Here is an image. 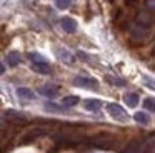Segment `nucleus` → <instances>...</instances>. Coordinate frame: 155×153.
<instances>
[{
  "label": "nucleus",
  "instance_id": "obj_1",
  "mask_svg": "<svg viewBox=\"0 0 155 153\" xmlns=\"http://www.w3.org/2000/svg\"><path fill=\"white\" fill-rule=\"evenodd\" d=\"M107 112L110 116H114L118 122H125L127 120V112H125L124 106H120L118 103H108L107 105Z\"/></svg>",
  "mask_w": 155,
  "mask_h": 153
},
{
  "label": "nucleus",
  "instance_id": "obj_2",
  "mask_svg": "<svg viewBox=\"0 0 155 153\" xmlns=\"http://www.w3.org/2000/svg\"><path fill=\"white\" fill-rule=\"evenodd\" d=\"M74 85L82 86V88H92L97 90L98 88V82L95 78H88V76H75L74 78Z\"/></svg>",
  "mask_w": 155,
  "mask_h": 153
},
{
  "label": "nucleus",
  "instance_id": "obj_3",
  "mask_svg": "<svg viewBox=\"0 0 155 153\" xmlns=\"http://www.w3.org/2000/svg\"><path fill=\"white\" fill-rule=\"evenodd\" d=\"M147 35H148L147 27L140 25V23H135V25L130 28V37H132L134 40H137V42H142V40H145V38H147Z\"/></svg>",
  "mask_w": 155,
  "mask_h": 153
},
{
  "label": "nucleus",
  "instance_id": "obj_4",
  "mask_svg": "<svg viewBox=\"0 0 155 153\" xmlns=\"http://www.w3.org/2000/svg\"><path fill=\"white\" fill-rule=\"evenodd\" d=\"M120 153H143V143L142 140H132L122 148Z\"/></svg>",
  "mask_w": 155,
  "mask_h": 153
},
{
  "label": "nucleus",
  "instance_id": "obj_5",
  "mask_svg": "<svg viewBox=\"0 0 155 153\" xmlns=\"http://www.w3.org/2000/svg\"><path fill=\"white\" fill-rule=\"evenodd\" d=\"M4 118H8L10 122H15V123L27 122V116H25L22 112H17V110H5V112H4Z\"/></svg>",
  "mask_w": 155,
  "mask_h": 153
},
{
  "label": "nucleus",
  "instance_id": "obj_6",
  "mask_svg": "<svg viewBox=\"0 0 155 153\" xmlns=\"http://www.w3.org/2000/svg\"><path fill=\"white\" fill-rule=\"evenodd\" d=\"M60 25L67 33H75L77 32V22H75L74 18H70V17H64V18L60 20Z\"/></svg>",
  "mask_w": 155,
  "mask_h": 153
},
{
  "label": "nucleus",
  "instance_id": "obj_7",
  "mask_svg": "<svg viewBox=\"0 0 155 153\" xmlns=\"http://www.w3.org/2000/svg\"><path fill=\"white\" fill-rule=\"evenodd\" d=\"M38 93L44 96H47V98H55V96L58 95V86L55 85H44L38 88Z\"/></svg>",
  "mask_w": 155,
  "mask_h": 153
},
{
  "label": "nucleus",
  "instance_id": "obj_8",
  "mask_svg": "<svg viewBox=\"0 0 155 153\" xmlns=\"http://www.w3.org/2000/svg\"><path fill=\"white\" fill-rule=\"evenodd\" d=\"M32 70L37 73H40V75H48V73H52V68L50 65H48L47 62H35L32 63Z\"/></svg>",
  "mask_w": 155,
  "mask_h": 153
},
{
  "label": "nucleus",
  "instance_id": "obj_9",
  "mask_svg": "<svg viewBox=\"0 0 155 153\" xmlns=\"http://www.w3.org/2000/svg\"><path fill=\"white\" fill-rule=\"evenodd\" d=\"M47 130L45 128H34V130H30V132L27 133V135L24 136V142L25 143H28V142H32V140H35V138H40V136H44V135H47Z\"/></svg>",
  "mask_w": 155,
  "mask_h": 153
},
{
  "label": "nucleus",
  "instance_id": "obj_10",
  "mask_svg": "<svg viewBox=\"0 0 155 153\" xmlns=\"http://www.w3.org/2000/svg\"><path fill=\"white\" fill-rule=\"evenodd\" d=\"M137 23H140V25L143 27H148L153 23V15H152L150 12H140L137 15Z\"/></svg>",
  "mask_w": 155,
  "mask_h": 153
},
{
  "label": "nucleus",
  "instance_id": "obj_11",
  "mask_svg": "<svg viewBox=\"0 0 155 153\" xmlns=\"http://www.w3.org/2000/svg\"><path fill=\"white\" fill-rule=\"evenodd\" d=\"M112 138H107V136H97V138H94V145L97 146V148H104V150H108L112 148Z\"/></svg>",
  "mask_w": 155,
  "mask_h": 153
},
{
  "label": "nucleus",
  "instance_id": "obj_12",
  "mask_svg": "<svg viewBox=\"0 0 155 153\" xmlns=\"http://www.w3.org/2000/svg\"><path fill=\"white\" fill-rule=\"evenodd\" d=\"M17 96L18 98H24V100H34L35 93L32 92L30 88H27V86H18L17 88Z\"/></svg>",
  "mask_w": 155,
  "mask_h": 153
},
{
  "label": "nucleus",
  "instance_id": "obj_13",
  "mask_svg": "<svg viewBox=\"0 0 155 153\" xmlns=\"http://www.w3.org/2000/svg\"><path fill=\"white\" fill-rule=\"evenodd\" d=\"M85 108L88 110V112H98V110L102 108V102L100 100H97V98H88V100H85Z\"/></svg>",
  "mask_w": 155,
  "mask_h": 153
},
{
  "label": "nucleus",
  "instance_id": "obj_14",
  "mask_svg": "<svg viewBox=\"0 0 155 153\" xmlns=\"http://www.w3.org/2000/svg\"><path fill=\"white\" fill-rule=\"evenodd\" d=\"M5 60H7L8 67H17L18 63L22 62L20 53H18V52H8V53H7V57H5Z\"/></svg>",
  "mask_w": 155,
  "mask_h": 153
},
{
  "label": "nucleus",
  "instance_id": "obj_15",
  "mask_svg": "<svg viewBox=\"0 0 155 153\" xmlns=\"http://www.w3.org/2000/svg\"><path fill=\"white\" fill-rule=\"evenodd\" d=\"M138 100H140V98H138L137 93H127V95L124 96L125 105L130 106V108H132V106H137V105H138Z\"/></svg>",
  "mask_w": 155,
  "mask_h": 153
},
{
  "label": "nucleus",
  "instance_id": "obj_16",
  "mask_svg": "<svg viewBox=\"0 0 155 153\" xmlns=\"http://www.w3.org/2000/svg\"><path fill=\"white\" fill-rule=\"evenodd\" d=\"M57 55L60 60H64L65 63H72L74 62V55H72L70 52H67L65 48H57Z\"/></svg>",
  "mask_w": 155,
  "mask_h": 153
},
{
  "label": "nucleus",
  "instance_id": "obj_17",
  "mask_svg": "<svg viewBox=\"0 0 155 153\" xmlns=\"http://www.w3.org/2000/svg\"><path fill=\"white\" fill-rule=\"evenodd\" d=\"M143 151L147 153H155V135L148 136L143 142Z\"/></svg>",
  "mask_w": 155,
  "mask_h": 153
},
{
  "label": "nucleus",
  "instance_id": "obj_18",
  "mask_svg": "<svg viewBox=\"0 0 155 153\" xmlns=\"http://www.w3.org/2000/svg\"><path fill=\"white\" fill-rule=\"evenodd\" d=\"M134 118H135L137 123H142V125H148V123H150V116H148L145 112H137L134 115Z\"/></svg>",
  "mask_w": 155,
  "mask_h": 153
},
{
  "label": "nucleus",
  "instance_id": "obj_19",
  "mask_svg": "<svg viewBox=\"0 0 155 153\" xmlns=\"http://www.w3.org/2000/svg\"><path fill=\"white\" fill-rule=\"evenodd\" d=\"M77 103H78V96H75V95H68V96H64V98H62V105L67 106V108L75 106Z\"/></svg>",
  "mask_w": 155,
  "mask_h": 153
},
{
  "label": "nucleus",
  "instance_id": "obj_20",
  "mask_svg": "<svg viewBox=\"0 0 155 153\" xmlns=\"http://www.w3.org/2000/svg\"><path fill=\"white\" fill-rule=\"evenodd\" d=\"M107 80H108V83H112V85H115V86H125V85H127V82L122 80V78H118V76L107 75Z\"/></svg>",
  "mask_w": 155,
  "mask_h": 153
},
{
  "label": "nucleus",
  "instance_id": "obj_21",
  "mask_svg": "<svg viewBox=\"0 0 155 153\" xmlns=\"http://www.w3.org/2000/svg\"><path fill=\"white\" fill-rule=\"evenodd\" d=\"M27 58L30 60L32 63H35V62H47V60H45V57H42L40 53H35V52L27 53Z\"/></svg>",
  "mask_w": 155,
  "mask_h": 153
},
{
  "label": "nucleus",
  "instance_id": "obj_22",
  "mask_svg": "<svg viewBox=\"0 0 155 153\" xmlns=\"http://www.w3.org/2000/svg\"><path fill=\"white\" fill-rule=\"evenodd\" d=\"M45 110L47 112H55V113H64L65 110L62 108V106H58V105H55V103H45Z\"/></svg>",
  "mask_w": 155,
  "mask_h": 153
},
{
  "label": "nucleus",
  "instance_id": "obj_23",
  "mask_svg": "<svg viewBox=\"0 0 155 153\" xmlns=\"http://www.w3.org/2000/svg\"><path fill=\"white\" fill-rule=\"evenodd\" d=\"M55 5H57V8L65 10L72 5V0H55Z\"/></svg>",
  "mask_w": 155,
  "mask_h": 153
},
{
  "label": "nucleus",
  "instance_id": "obj_24",
  "mask_svg": "<svg viewBox=\"0 0 155 153\" xmlns=\"http://www.w3.org/2000/svg\"><path fill=\"white\" fill-rule=\"evenodd\" d=\"M143 106L150 112H155V98H145L143 100Z\"/></svg>",
  "mask_w": 155,
  "mask_h": 153
},
{
  "label": "nucleus",
  "instance_id": "obj_25",
  "mask_svg": "<svg viewBox=\"0 0 155 153\" xmlns=\"http://www.w3.org/2000/svg\"><path fill=\"white\" fill-rule=\"evenodd\" d=\"M142 80H143V83L148 86V88H152V90H155V82L150 78V76H147V75H142Z\"/></svg>",
  "mask_w": 155,
  "mask_h": 153
},
{
  "label": "nucleus",
  "instance_id": "obj_26",
  "mask_svg": "<svg viewBox=\"0 0 155 153\" xmlns=\"http://www.w3.org/2000/svg\"><path fill=\"white\" fill-rule=\"evenodd\" d=\"M77 55H78V57H80V58H82V60H85V62H87V60H88V57H87V55H85V53H84V52H77Z\"/></svg>",
  "mask_w": 155,
  "mask_h": 153
}]
</instances>
